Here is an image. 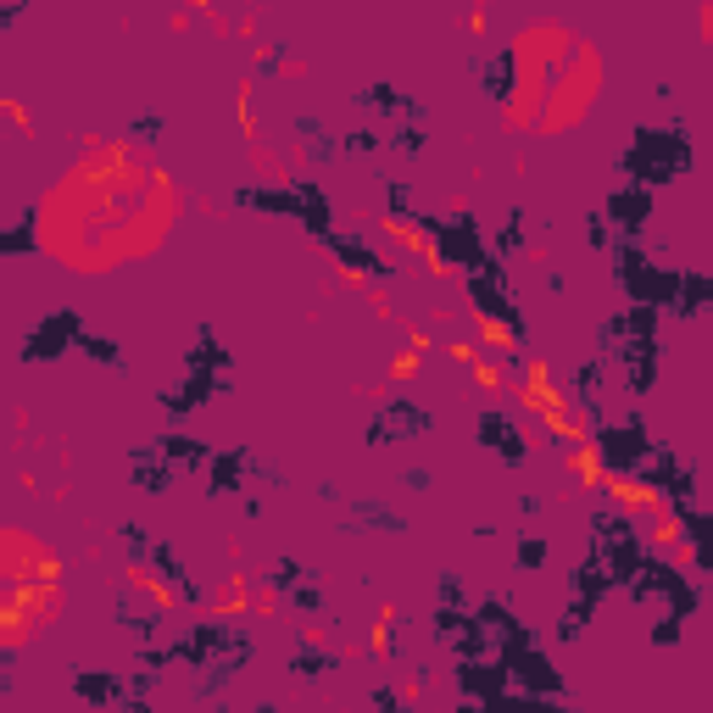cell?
<instances>
[{"mask_svg":"<svg viewBox=\"0 0 713 713\" xmlns=\"http://www.w3.org/2000/svg\"><path fill=\"white\" fill-rule=\"evenodd\" d=\"M540 558H547V547H540V540H524V547H518V563H524V568H535Z\"/></svg>","mask_w":713,"mask_h":713,"instance_id":"6da1fadb","label":"cell"}]
</instances>
